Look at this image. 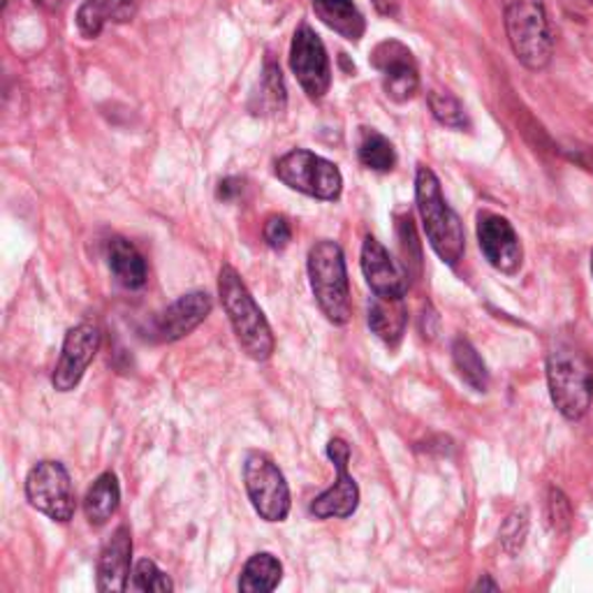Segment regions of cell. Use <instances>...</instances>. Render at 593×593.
Instances as JSON below:
<instances>
[{
	"label": "cell",
	"instance_id": "obj_1",
	"mask_svg": "<svg viewBox=\"0 0 593 593\" xmlns=\"http://www.w3.org/2000/svg\"><path fill=\"white\" fill-rule=\"evenodd\" d=\"M218 295L242 350L255 362H267L276 350V339L265 314L255 304L235 267L223 265L218 274Z\"/></svg>",
	"mask_w": 593,
	"mask_h": 593
},
{
	"label": "cell",
	"instance_id": "obj_2",
	"mask_svg": "<svg viewBox=\"0 0 593 593\" xmlns=\"http://www.w3.org/2000/svg\"><path fill=\"white\" fill-rule=\"evenodd\" d=\"M548 382L554 406L563 418L582 420L593 401V365L584 350L559 341L548 352Z\"/></svg>",
	"mask_w": 593,
	"mask_h": 593
},
{
	"label": "cell",
	"instance_id": "obj_3",
	"mask_svg": "<svg viewBox=\"0 0 593 593\" xmlns=\"http://www.w3.org/2000/svg\"><path fill=\"white\" fill-rule=\"evenodd\" d=\"M416 202L431 248L446 265L454 267L467 248L463 225L448 204L438 176L425 165H420L416 176Z\"/></svg>",
	"mask_w": 593,
	"mask_h": 593
},
{
	"label": "cell",
	"instance_id": "obj_4",
	"mask_svg": "<svg viewBox=\"0 0 593 593\" xmlns=\"http://www.w3.org/2000/svg\"><path fill=\"white\" fill-rule=\"evenodd\" d=\"M505 35L512 54L529 70H543L554 54V35L545 0H503Z\"/></svg>",
	"mask_w": 593,
	"mask_h": 593
},
{
	"label": "cell",
	"instance_id": "obj_5",
	"mask_svg": "<svg viewBox=\"0 0 593 593\" xmlns=\"http://www.w3.org/2000/svg\"><path fill=\"white\" fill-rule=\"evenodd\" d=\"M308 278L325 318L334 325H348L352 316L346 257L337 242L323 239L308 251Z\"/></svg>",
	"mask_w": 593,
	"mask_h": 593
},
{
	"label": "cell",
	"instance_id": "obj_6",
	"mask_svg": "<svg viewBox=\"0 0 593 593\" xmlns=\"http://www.w3.org/2000/svg\"><path fill=\"white\" fill-rule=\"evenodd\" d=\"M276 176L288 188L325 202L339 200L344 191V176L339 167L306 149H295L286 153V156L276 163Z\"/></svg>",
	"mask_w": 593,
	"mask_h": 593
},
{
	"label": "cell",
	"instance_id": "obj_7",
	"mask_svg": "<svg viewBox=\"0 0 593 593\" xmlns=\"http://www.w3.org/2000/svg\"><path fill=\"white\" fill-rule=\"evenodd\" d=\"M244 484L248 499L265 522H286L290 514V487L280 469L265 452H248L244 461Z\"/></svg>",
	"mask_w": 593,
	"mask_h": 593
},
{
	"label": "cell",
	"instance_id": "obj_8",
	"mask_svg": "<svg viewBox=\"0 0 593 593\" xmlns=\"http://www.w3.org/2000/svg\"><path fill=\"white\" fill-rule=\"evenodd\" d=\"M25 499L38 512L59 524H68L74 518L76 501L72 480L59 461L35 463L31 473L25 476Z\"/></svg>",
	"mask_w": 593,
	"mask_h": 593
},
{
	"label": "cell",
	"instance_id": "obj_9",
	"mask_svg": "<svg viewBox=\"0 0 593 593\" xmlns=\"http://www.w3.org/2000/svg\"><path fill=\"white\" fill-rule=\"evenodd\" d=\"M290 68L311 100H323L331 84V68L323 40L311 25H299L290 47Z\"/></svg>",
	"mask_w": 593,
	"mask_h": 593
},
{
	"label": "cell",
	"instance_id": "obj_10",
	"mask_svg": "<svg viewBox=\"0 0 593 593\" xmlns=\"http://www.w3.org/2000/svg\"><path fill=\"white\" fill-rule=\"evenodd\" d=\"M327 457L331 459L334 469H337V480L323 492L320 497L314 499L311 503V514L316 520H344L359 505V489L352 476L348 473V461H350V446L344 438H331L327 443Z\"/></svg>",
	"mask_w": 593,
	"mask_h": 593
},
{
	"label": "cell",
	"instance_id": "obj_11",
	"mask_svg": "<svg viewBox=\"0 0 593 593\" xmlns=\"http://www.w3.org/2000/svg\"><path fill=\"white\" fill-rule=\"evenodd\" d=\"M371 65L382 76V89L395 102H406L420 89V74L418 63L412 59L410 49L397 40L380 42L374 54Z\"/></svg>",
	"mask_w": 593,
	"mask_h": 593
},
{
	"label": "cell",
	"instance_id": "obj_12",
	"mask_svg": "<svg viewBox=\"0 0 593 593\" xmlns=\"http://www.w3.org/2000/svg\"><path fill=\"white\" fill-rule=\"evenodd\" d=\"M100 329L93 325H76L65 334L61 359L51 376V385L59 392H70L82 382L89 365L100 350Z\"/></svg>",
	"mask_w": 593,
	"mask_h": 593
},
{
	"label": "cell",
	"instance_id": "obj_13",
	"mask_svg": "<svg viewBox=\"0 0 593 593\" xmlns=\"http://www.w3.org/2000/svg\"><path fill=\"white\" fill-rule=\"evenodd\" d=\"M478 242L494 269L501 274H518L522 267V244L518 232L503 218L494 214H484L478 221Z\"/></svg>",
	"mask_w": 593,
	"mask_h": 593
},
{
	"label": "cell",
	"instance_id": "obj_14",
	"mask_svg": "<svg viewBox=\"0 0 593 593\" xmlns=\"http://www.w3.org/2000/svg\"><path fill=\"white\" fill-rule=\"evenodd\" d=\"M212 308H214L212 297L202 290L178 297L156 320L159 339L172 344V341L188 337V334L195 327H200L206 320V316L212 314Z\"/></svg>",
	"mask_w": 593,
	"mask_h": 593
},
{
	"label": "cell",
	"instance_id": "obj_15",
	"mask_svg": "<svg viewBox=\"0 0 593 593\" xmlns=\"http://www.w3.org/2000/svg\"><path fill=\"white\" fill-rule=\"evenodd\" d=\"M133 538L131 529L119 526L98 559V591H125L131 589Z\"/></svg>",
	"mask_w": 593,
	"mask_h": 593
},
{
	"label": "cell",
	"instance_id": "obj_16",
	"mask_svg": "<svg viewBox=\"0 0 593 593\" xmlns=\"http://www.w3.org/2000/svg\"><path fill=\"white\" fill-rule=\"evenodd\" d=\"M362 272L376 297H390V299L406 297L408 283L403 274L392 263L388 248L374 237H367L362 246Z\"/></svg>",
	"mask_w": 593,
	"mask_h": 593
},
{
	"label": "cell",
	"instance_id": "obj_17",
	"mask_svg": "<svg viewBox=\"0 0 593 593\" xmlns=\"http://www.w3.org/2000/svg\"><path fill=\"white\" fill-rule=\"evenodd\" d=\"M137 12V0H84L76 12V25L86 38H98L108 21H131Z\"/></svg>",
	"mask_w": 593,
	"mask_h": 593
},
{
	"label": "cell",
	"instance_id": "obj_18",
	"mask_svg": "<svg viewBox=\"0 0 593 593\" xmlns=\"http://www.w3.org/2000/svg\"><path fill=\"white\" fill-rule=\"evenodd\" d=\"M406 325H408V308L403 297L399 299L374 297V301L369 304V327L382 344L395 348L403 337Z\"/></svg>",
	"mask_w": 593,
	"mask_h": 593
},
{
	"label": "cell",
	"instance_id": "obj_19",
	"mask_svg": "<svg viewBox=\"0 0 593 593\" xmlns=\"http://www.w3.org/2000/svg\"><path fill=\"white\" fill-rule=\"evenodd\" d=\"M108 263L114 274V278L123 288L137 290L146 283V263L142 253L123 237H114L108 242Z\"/></svg>",
	"mask_w": 593,
	"mask_h": 593
},
{
	"label": "cell",
	"instance_id": "obj_20",
	"mask_svg": "<svg viewBox=\"0 0 593 593\" xmlns=\"http://www.w3.org/2000/svg\"><path fill=\"white\" fill-rule=\"evenodd\" d=\"M314 10L327 29L339 33L341 38L359 42V38L365 35V17L352 0H314Z\"/></svg>",
	"mask_w": 593,
	"mask_h": 593
},
{
	"label": "cell",
	"instance_id": "obj_21",
	"mask_svg": "<svg viewBox=\"0 0 593 593\" xmlns=\"http://www.w3.org/2000/svg\"><path fill=\"white\" fill-rule=\"evenodd\" d=\"M121 503V487L119 480L112 471L102 473L86 492L84 499V512H86V520L93 526H105L112 518L114 512L119 510Z\"/></svg>",
	"mask_w": 593,
	"mask_h": 593
},
{
	"label": "cell",
	"instance_id": "obj_22",
	"mask_svg": "<svg viewBox=\"0 0 593 593\" xmlns=\"http://www.w3.org/2000/svg\"><path fill=\"white\" fill-rule=\"evenodd\" d=\"M280 580H283L280 561L269 552H260L246 561L242 577H239V591L267 593V591H274L280 584Z\"/></svg>",
	"mask_w": 593,
	"mask_h": 593
},
{
	"label": "cell",
	"instance_id": "obj_23",
	"mask_svg": "<svg viewBox=\"0 0 593 593\" xmlns=\"http://www.w3.org/2000/svg\"><path fill=\"white\" fill-rule=\"evenodd\" d=\"M357 156L359 163L374 172H392L397 165V153L392 142L378 131H374V127H362V135H359L357 144Z\"/></svg>",
	"mask_w": 593,
	"mask_h": 593
},
{
	"label": "cell",
	"instance_id": "obj_24",
	"mask_svg": "<svg viewBox=\"0 0 593 593\" xmlns=\"http://www.w3.org/2000/svg\"><path fill=\"white\" fill-rule=\"evenodd\" d=\"M452 359H454L459 376L467 380L473 390L484 392L489 388V371H487L484 359L480 357V352L473 348L469 339H463V337L454 339Z\"/></svg>",
	"mask_w": 593,
	"mask_h": 593
},
{
	"label": "cell",
	"instance_id": "obj_25",
	"mask_svg": "<svg viewBox=\"0 0 593 593\" xmlns=\"http://www.w3.org/2000/svg\"><path fill=\"white\" fill-rule=\"evenodd\" d=\"M257 98H260V105L255 108V114H276L286 110V86H283L280 68L274 65L272 61L265 68L260 93H257Z\"/></svg>",
	"mask_w": 593,
	"mask_h": 593
},
{
	"label": "cell",
	"instance_id": "obj_26",
	"mask_svg": "<svg viewBox=\"0 0 593 593\" xmlns=\"http://www.w3.org/2000/svg\"><path fill=\"white\" fill-rule=\"evenodd\" d=\"M429 110L433 114V119L446 125V127H454V131H463V127L469 125L467 112H463L461 102L446 91H431L429 93Z\"/></svg>",
	"mask_w": 593,
	"mask_h": 593
},
{
	"label": "cell",
	"instance_id": "obj_27",
	"mask_svg": "<svg viewBox=\"0 0 593 593\" xmlns=\"http://www.w3.org/2000/svg\"><path fill=\"white\" fill-rule=\"evenodd\" d=\"M131 589L133 591H142V593H170L174 591L172 580L167 577V573H163L156 563L142 559L135 563L133 569V580H131Z\"/></svg>",
	"mask_w": 593,
	"mask_h": 593
},
{
	"label": "cell",
	"instance_id": "obj_28",
	"mask_svg": "<svg viewBox=\"0 0 593 593\" xmlns=\"http://www.w3.org/2000/svg\"><path fill=\"white\" fill-rule=\"evenodd\" d=\"M529 535V514L526 510H514L510 512L503 526H501V543L508 554H518L524 545V540Z\"/></svg>",
	"mask_w": 593,
	"mask_h": 593
},
{
	"label": "cell",
	"instance_id": "obj_29",
	"mask_svg": "<svg viewBox=\"0 0 593 593\" xmlns=\"http://www.w3.org/2000/svg\"><path fill=\"white\" fill-rule=\"evenodd\" d=\"M548 520H550V526L556 533L569 531L571 529V522H573L571 501L565 499V494L561 492V489H556V487H552L550 494H548Z\"/></svg>",
	"mask_w": 593,
	"mask_h": 593
},
{
	"label": "cell",
	"instance_id": "obj_30",
	"mask_svg": "<svg viewBox=\"0 0 593 593\" xmlns=\"http://www.w3.org/2000/svg\"><path fill=\"white\" fill-rule=\"evenodd\" d=\"M290 239H293V229H290V223L283 216H272L265 223V242L269 248L283 251L290 244Z\"/></svg>",
	"mask_w": 593,
	"mask_h": 593
},
{
	"label": "cell",
	"instance_id": "obj_31",
	"mask_svg": "<svg viewBox=\"0 0 593 593\" xmlns=\"http://www.w3.org/2000/svg\"><path fill=\"white\" fill-rule=\"evenodd\" d=\"M242 191H244V186H242L239 178H223V182L218 184V200L232 202Z\"/></svg>",
	"mask_w": 593,
	"mask_h": 593
},
{
	"label": "cell",
	"instance_id": "obj_32",
	"mask_svg": "<svg viewBox=\"0 0 593 593\" xmlns=\"http://www.w3.org/2000/svg\"><path fill=\"white\" fill-rule=\"evenodd\" d=\"M376 6L385 14H392L395 12V0H376Z\"/></svg>",
	"mask_w": 593,
	"mask_h": 593
},
{
	"label": "cell",
	"instance_id": "obj_33",
	"mask_svg": "<svg viewBox=\"0 0 593 593\" xmlns=\"http://www.w3.org/2000/svg\"><path fill=\"white\" fill-rule=\"evenodd\" d=\"M476 589H492V591H497V589H499V584H497V582H492V580H489V577H482V580L476 584Z\"/></svg>",
	"mask_w": 593,
	"mask_h": 593
},
{
	"label": "cell",
	"instance_id": "obj_34",
	"mask_svg": "<svg viewBox=\"0 0 593 593\" xmlns=\"http://www.w3.org/2000/svg\"><path fill=\"white\" fill-rule=\"evenodd\" d=\"M591 272H593V260H591Z\"/></svg>",
	"mask_w": 593,
	"mask_h": 593
}]
</instances>
